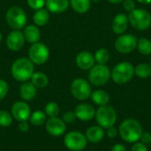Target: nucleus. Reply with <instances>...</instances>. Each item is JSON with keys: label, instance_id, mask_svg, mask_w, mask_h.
Returning <instances> with one entry per match:
<instances>
[{"label": "nucleus", "instance_id": "f257e3e1", "mask_svg": "<svg viewBox=\"0 0 151 151\" xmlns=\"http://www.w3.org/2000/svg\"><path fill=\"white\" fill-rule=\"evenodd\" d=\"M35 73V65L28 58H20L16 59L11 67L12 77L20 82L28 81Z\"/></svg>", "mask_w": 151, "mask_h": 151}, {"label": "nucleus", "instance_id": "f03ea898", "mask_svg": "<svg viewBox=\"0 0 151 151\" xmlns=\"http://www.w3.org/2000/svg\"><path fill=\"white\" fill-rule=\"evenodd\" d=\"M119 134L127 142H137L142 134V125L135 119H128L124 120L119 127Z\"/></svg>", "mask_w": 151, "mask_h": 151}, {"label": "nucleus", "instance_id": "7ed1b4c3", "mask_svg": "<svg viewBox=\"0 0 151 151\" xmlns=\"http://www.w3.org/2000/svg\"><path fill=\"white\" fill-rule=\"evenodd\" d=\"M5 19L7 24L13 30H20L24 28L27 24V15L25 11L17 5L10 7L5 13Z\"/></svg>", "mask_w": 151, "mask_h": 151}, {"label": "nucleus", "instance_id": "20e7f679", "mask_svg": "<svg viewBox=\"0 0 151 151\" xmlns=\"http://www.w3.org/2000/svg\"><path fill=\"white\" fill-rule=\"evenodd\" d=\"M134 74V67L128 62H121L114 66L111 72V78L117 84L128 82Z\"/></svg>", "mask_w": 151, "mask_h": 151}, {"label": "nucleus", "instance_id": "39448f33", "mask_svg": "<svg viewBox=\"0 0 151 151\" xmlns=\"http://www.w3.org/2000/svg\"><path fill=\"white\" fill-rule=\"evenodd\" d=\"M129 23L137 30H147L151 26V14L144 9H134L128 15Z\"/></svg>", "mask_w": 151, "mask_h": 151}, {"label": "nucleus", "instance_id": "423d86ee", "mask_svg": "<svg viewBox=\"0 0 151 151\" xmlns=\"http://www.w3.org/2000/svg\"><path fill=\"white\" fill-rule=\"evenodd\" d=\"M96 119L97 124L103 128L114 127L117 121V113L113 107L106 104L100 106L96 111Z\"/></svg>", "mask_w": 151, "mask_h": 151}, {"label": "nucleus", "instance_id": "0eeeda50", "mask_svg": "<svg viewBox=\"0 0 151 151\" xmlns=\"http://www.w3.org/2000/svg\"><path fill=\"white\" fill-rule=\"evenodd\" d=\"M111 79V71L105 65H95L88 73V80L90 83L96 87L105 85Z\"/></svg>", "mask_w": 151, "mask_h": 151}, {"label": "nucleus", "instance_id": "6e6552de", "mask_svg": "<svg viewBox=\"0 0 151 151\" xmlns=\"http://www.w3.org/2000/svg\"><path fill=\"white\" fill-rule=\"evenodd\" d=\"M50 58L49 48L42 42H35L31 44L28 50V58L34 65H41L45 64Z\"/></svg>", "mask_w": 151, "mask_h": 151}, {"label": "nucleus", "instance_id": "1a4fd4ad", "mask_svg": "<svg viewBox=\"0 0 151 151\" xmlns=\"http://www.w3.org/2000/svg\"><path fill=\"white\" fill-rule=\"evenodd\" d=\"M71 93L74 98L80 101L87 100L92 94L91 86L89 82L82 78H78L71 83Z\"/></svg>", "mask_w": 151, "mask_h": 151}, {"label": "nucleus", "instance_id": "9d476101", "mask_svg": "<svg viewBox=\"0 0 151 151\" xmlns=\"http://www.w3.org/2000/svg\"><path fill=\"white\" fill-rule=\"evenodd\" d=\"M64 143L71 151H81L86 148L88 140L83 134L78 131H72L65 136Z\"/></svg>", "mask_w": 151, "mask_h": 151}, {"label": "nucleus", "instance_id": "9b49d317", "mask_svg": "<svg viewBox=\"0 0 151 151\" xmlns=\"http://www.w3.org/2000/svg\"><path fill=\"white\" fill-rule=\"evenodd\" d=\"M138 40L134 35H123L117 38L115 49L120 53H130L137 48Z\"/></svg>", "mask_w": 151, "mask_h": 151}, {"label": "nucleus", "instance_id": "f8f14e48", "mask_svg": "<svg viewBox=\"0 0 151 151\" xmlns=\"http://www.w3.org/2000/svg\"><path fill=\"white\" fill-rule=\"evenodd\" d=\"M25 37L20 30H12L6 38V46L12 51H19L25 44Z\"/></svg>", "mask_w": 151, "mask_h": 151}, {"label": "nucleus", "instance_id": "ddd939ff", "mask_svg": "<svg viewBox=\"0 0 151 151\" xmlns=\"http://www.w3.org/2000/svg\"><path fill=\"white\" fill-rule=\"evenodd\" d=\"M12 115L17 121H27L29 119L31 115V110L29 105L21 101H18L12 106Z\"/></svg>", "mask_w": 151, "mask_h": 151}, {"label": "nucleus", "instance_id": "4468645a", "mask_svg": "<svg viewBox=\"0 0 151 151\" xmlns=\"http://www.w3.org/2000/svg\"><path fill=\"white\" fill-rule=\"evenodd\" d=\"M66 124L58 117L50 118L46 122V130L52 136H61L66 129Z\"/></svg>", "mask_w": 151, "mask_h": 151}, {"label": "nucleus", "instance_id": "2eb2a0df", "mask_svg": "<svg viewBox=\"0 0 151 151\" xmlns=\"http://www.w3.org/2000/svg\"><path fill=\"white\" fill-rule=\"evenodd\" d=\"M74 113L78 119L81 121H88L96 116V110L89 104H81L75 108Z\"/></svg>", "mask_w": 151, "mask_h": 151}, {"label": "nucleus", "instance_id": "dca6fc26", "mask_svg": "<svg viewBox=\"0 0 151 151\" xmlns=\"http://www.w3.org/2000/svg\"><path fill=\"white\" fill-rule=\"evenodd\" d=\"M75 62L79 68L82 70H90L95 65L96 60L92 53L88 51H81L77 55Z\"/></svg>", "mask_w": 151, "mask_h": 151}, {"label": "nucleus", "instance_id": "f3484780", "mask_svg": "<svg viewBox=\"0 0 151 151\" xmlns=\"http://www.w3.org/2000/svg\"><path fill=\"white\" fill-rule=\"evenodd\" d=\"M128 24H129L128 16H127L124 13H119L114 17V19L112 20L111 28L115 34L122 35L127 29Z\"/></svg>", "mask_w": 151, "mask_h": 151}, {"label": "nucleus", "instance_id": "a211bd4d", "mask_svg": "<svg viewBox=\"0 0 151 151\" xmlns=\"http://www.w3.org/2000/svg\"><path fill=\"white\" fill-rule=\"evenodd\" d=\"M47 10L53 13H61L65 12L69 5V0H45Z\"/></svg>", "mask_w": 151, "mask_h": 151}, {"label": "nucleus", "instance_id": "6ab92c4d", "mask_svg": "<svg viewBox=\"0 0 151 151\" xmlns=\"http://www.w3.org/2000/svg\"><path fill=\"white\" fill-rule=\"evenodd\" d=\"M37 94L36 88L31 81H25L19 88V96L24 101H32Z\"/></svg>", "mask_w": 151, "mask_h": 151}, {"label": "nucleus", "instance_id": "aec40b11", "mask_svg": "<svg viewBox=\"0 0 151 151\" xmlns=\"http://www.w3.org/2000/svg\"><path fill=\"white\" fill-rule=\"evenodd\" d=\"M23 35L25 40L31 44L38 42L41 38V31L35 25H28L25 27Z\"/></svg>", "mask_w": 151, "mask_h": 151}, {"label": "nucleus", "instance_id": "412c9836", "mask_svg": "<svg viewBox=\"0 0 151 151\" xmlns=\"http://www.w3.org/2000/svg\"><path fill=\"white\" fill-rule=\"evenodd\" d=\"M86 138L92 143H97L101 142L104 137V131L100 126H93L87 129Z\"/></svg>", "mask_w": 151, "mask_h": 151}, {"label": "nucleus", "instance_id": "4be33fe9", "mask_svg": "<svg viewBox=\"0 0 151 151\" xmlns=\"http://www.w3.org/2000/svg\"><path fill=\"white\" fill-rule=\"evenodd\" d=\"M49 19H50V12L47 9L44 8L36 10L33 16V21L35 25L37 27L45 26L49 22Z\"/></svg>", "mask_w": 151, "mask_h": 151}, {"label": "nucleus", "instance_id": "5701e85b", "mask_svg": "<svg viewBox=\"0 0 151 151\" xmlns=\"http://www.w3.org/2000/svg\"><path fill=\"white\" fill-rule=\"evenodd\" d=\"M31 82L36 88H44L49 84L48 76L41 72H35L31 77Z\"/></svg>", "mask_w": 151, "mask_h": 151}, {"label": "nucleus", "instance_id": "b1692460", "mask_svg": "<svg viewBox=\"0 0 151 151\" xmlns=\"http://www.w3.org/2000/svg\"><path fill=\"white\" fill-rule=\"evenodd\" d=\"M90 97H91L92 101L99 106L106 105V104H108V103L110 101V96L108 95V93H106L105 91L101 90V89L94 91L91 94Z\"/></svg>", "mask_w": 151, "mask_h": 151}, {"label": "nucleus", "instance_id": "393cba45", "mask_svg": "<svg viewBox=\"0 0 151 151\" xmlns=\"http://www.w3.org/2000/svg\"><path fill=\"white\" fill-rule=\"evenodd\" d=\"M72 8L78 13L87 12L91 5L90 0H69Z\"/></svg>", "mask_w": 151, "mask_h": 151}, {"label": "nucleus", "instance_id": "a878e982", "mask_svg": "<svg viewBox=\"0 0 151 151\" xmlns=\"http://www.w3.org/2000/svg\"><path fill=\"white\" fill-rule=\"evenodd\" d=\"M134 74L141 79H147L151 75V66L148 64H139L134 68Z\"/></svg>", "mask_w": 151, "mask_h": 151}, {"label": "nucleus", "instance_id": "bb28decb", "mask_svg": "<svg viewBox=\"0 0 151 151\" xmlns=\"http://www.w3.org/2000/svg\"><path fill=\"white\" fill-rule=\"evenodd\" d=\"M46 118H47V115L45 114V112H42V111H36L30 115L29 121L33 126L40 127L45 123Z\"/></svg>", "mask_w": 151, "mask_h": 151}, {"label": "nucleus", "instance_id": "cd10ccee", "mask_svg": "<svg viewBox=\"0 0 151 151\" xmlns=\"http://www.w3.org/2000/svg\"><path fill=\"white\" fill-rule=\"evenodd\" d=\"M94 57H95V60H96V62H97V64L105 65L110 59V53L106 49L101 48L96 51V54L94 55Z\"/></svg>", "mask_w": 151, "mask_h": 151}, {"label": "nucleus", "instance_id": "c85d7f7f", "mask_svg": "<svg viewBox=\"0 0 151 151\" xmlns=\"http://www.w3.org/2000/svg\"><path fill=\"white\" fill-rule=\"evenodd\" d=\"M138 50L142 55H150L151 54V42L146 38H141L138 41Z\"/></svg>", "mask_w": 151, "mask_h": 151}, {"label": "nucleus", "instance_id": "c756f323", "mask_svg": "<svg viewBox=\"0 0 151 151\" xmlns=\"http://www.w3.org/2000/svg\"><path fill=\"white\" fill-rule=\"evenodd\" d=\"M59 113V106L55 102H50L45 106V114L50 117H57Z\"/></svg>", "mask_w": 151, "mask_h": 151}, {"label": "nucleus", "instance_id": "7c9ffc66", "mask_svg": "<svg viewBox=\"0 0 151 151\" xmlns=\"http://www.w3.org/2000/svg\"><path fill=\"white\" fill-rule=\"evenodd\" d=\"M12 115L6 111L0 110V127H7L12 123Z\"/></svg>", "mask_w": 151, "mask_h": 151}, {"label": "nucleus", "instance_id": "2f4dec72", "mask_svg": "<svg viewBox=\"0 0 151 151\" xmlns=\"http://www.w3.org/2000/svg\"><path fill=\"white\" fill-rule=\"evenodd\" d=\"M28 6L33 10H39L45 5V0H27Z\"/></svg>", "mask_w": 151, "mask_h": 151}, {"label": "nucleus", "instance_id": "473e14b6", "mask_svg": "<svg viewBox=\"0 0 151 151\" xmlns=\"http://www.w3.org/2000/svg\"><path fill=\"white\" fill-rule=\"evenodd\" d=\"M8 91H9L8 83L4 80L0 79V101L3 100L6 96V95L8 94Z\"/></svg>", "mask_w": 151, "mask_h": 151}, {"label": "nucleus", "instance_id": "72a5a7b5", "mask_svg": "<svg viewBox=\"0 0 151 151\" xmlns=\"http://www.w3.org/2000/svg\"><path fill=\"white\" fill-rule=\"evenodd\" d=\"M76 119L77 118L75 116V113L73 112V111H66V112H65L64 115H63V118H62L63 121L65 124H72V123H73L75 121Z\"/></svg>", "mask_w": 151, "mask_h": 151}, {"label": "nucleus", "instance_id": "f704fd0d", "mask_svg": "<svg viewBox=\"0 0 151 151\" xmlns=\"http://www.w3.org/2000/svg\"><path fill=\"white\" fill-rule=\"evenodd\" d=\"M123 7L125 10H127V12H131L132 11H134V9H136V4L134 0H125L123 1Z\"/></svg>", "mask_w": 151, "mask_h": 151}, {"label": "nucleus", "instance_id": "c9c22d12", "mask_svg": "<svg viewBox=\"0 0 151 151\" xmlns=\"http://www.w3.org/2000/svg\"><path fill=\"white\" fill-rule=\"evenodd\" d=\"M140 140L143 144H150L151 143V134L148 132H142Z\"/></svg>", "mask_w": 151, "mask_h": 151}, {"label": "nucleus", "instance_id": "e433bc0d", "mask_svg": "<svg viewBox=\"0 0 151 151\" xmlns=\"http://www.w3.org/2000/svg\"><path fill=\"white\" fill-rule=\"evenodd\" d=\"M131 151H148V148L142 142H134Z\"/></svg>", "mask_w": 151, "mask_h": 151}, {"label": "nucleus", "instance_id": "4c0bfd02", "mask_svg": "<svg viewBox=\"0 0 151 151\" xmlns=\"http://www.w3.org/2000/svg\"><path fill=\"white\" fill-rule=\"evenodd\" d=\"M18 127H19V130L20 132H22V133H26V132H27L29 130V125H28V123L27 121L19 122Z\"/></svg>", "mask_w": 151, "mask_h": 151}, {"label": "nucleus", "instance_id": "58836bf2", "mask_svg": "<svg viewBox=\"0 0 151 151\" xmlns=\"http://www.w3.org/2000/svg\"><path fill=\"white\" fill-rule=\"evenodd\" d=\"M106 134L110 138H115L117 136V134H118V131H117V129L114 127H111L107 128Z\"/></svg>", "mask_w": 151, "mask_h": 151}, {"label": "nucleus", "instance_id": "ea45409f", "mask_svg": "<svg viewBox=\"0 0 151 151\" xmlns=\"http://www.w3.org/2000/svg\"><path fill=\"white\" fill-rule=\"evenodd\" d=\"M111 151H127V149H126V147H125L123 144H121V143H117V144H115V145L112 147V149H111Z\"/></svg>", "mask_w": 151, "mask_h": 151}, {"label": "nucleus", "instance_id": "a19ab883", "mask_svg": "<svg viewBox=\"0 0 151 151\" xmlns=\"http://www.w3.org/2000/svg\"><path fill=\"white\" fill-rule=\"evenodd\" d=\"M138 2L142 3V4H149L151 3V0H138Z\"/></svg>", "mask_w": 151, "mask_h": 151}, {"label": "nucleus", "instance_id": "79ce46f5", "mask_svg": "<svg viewBox=\"0 0 151 151\" xmlns=\"http://www.w3.org/2000/svg\"><path fill=\"white\" fill-rule=\"evenodd\" d=\"M107 1H109L110 3H112V4H119V3L123 2L124 0H107Z\"/></svg>", "mask_w": 151, "mask_h": 151}, {"label": "nucleus", "instance_id": "37998d69", "mask_svg": "<svg viewBox=\"0 0 151 151\" xmlns=\"http://www.w3.org/2000/svg\"><path fill=\"white\" fill-rule=\"evenodd\" d=\"M2 38H3V35H2V34H1V32H0V42L2 41Z\"/></svg>", "mask_w": 151, "mask_h": 151}, {"label": "nucleus", "instance_id": "c03bdc74", "mask_svg": "<svg viewBox=\"0 0 151 151\" xmlns=\"http://www.w3.org/2000/svg\"><path fill=\"white\" fill-rule=\"evenodd\" d=\"M90 1H92V2H96V3H97V2H99L100 0H90Z\"/></svg>", "mask_w": 151, "mask_h": 151}, {"label": "nucleus", "instance_id": "a18cd8bd", "mask_svg": "<svg viewBox=\"0 0 151 151\" xmlns=\"http://www.w3.org/2000/svg\"><path fill=\"white\" fill-rule=\"evenodd\" d=\"M150 66H151V59H150Z\"/></svg>", "mask_w": 151, "mask_h": 151}]
</instances>
